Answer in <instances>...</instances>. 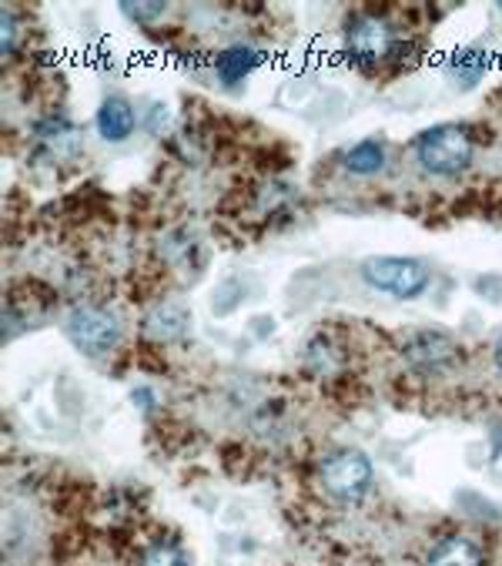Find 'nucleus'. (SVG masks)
<instances>
[{
  "instance_id": "12",
  "label": "nucleus",
  "mask_w": 502,
  "mask_h": 566,
  "mask_svg": "<svg viewBox=\"0 0 502 566\" xmlns=\"http://www.w3.org/2000/svg\"><path fill=\"white\" fill-rule=\"evenodd\" d=\"M142 566H188V556L178 546H155Z\"/></svg>"
},
{
  "instance_id": "1",
  "label": "nucleus",
  "mask_w": 502,
  "mask_h": 566,
  "mask_svg": "<svg viewBox=\"0 0 502 566\" xmlns=\"http://www.w3.org/2000/svg\"><path fill=\"white\" fill-rule=\"evenodd\" d=\"M416 158L432 175H456L472 161V138L456 125H436L419 135Z\"/></svg>"
},
{
  "instance_id": "13",
  "label": "nucleus",
  "mask_w": 502,
  "mask_h": 566,
  "mask_svg": "<svg viewBox=\"0 0 502 566\" xmlns=\"http://www.w3.org/2000/svg\"><path fill=\"white\" fill-rule=\"evenodd\" d=\"M124 14L135 21H155L165 14V4H158V0H151V4H124Z\"/></svg>"
},
{
  "instance_id": "7",
  "label": "nucleus",
  "mask_w": 502,
  "mask_h": 566,
  "mask_svg": "<svg viewBox=\"0 0 502 566\" xmlns=\"http://www.w3.org/2000/svg\"><path fill=\"white\" fill-rule=\"evenodd\" d=\"M97 132L104 142H124L135 132V111L124 97H107L97 111Z\"/></svg>"
},
{
  "instance_id": "5",
  "label": "nucleus",
  "mask_w": 502,
  "mask_h": 566,
  "mask_svg": "<svg viewBox=\"0 0 502 566\" xmlns=\"http://www.w3.org/2000/svg\"><path fill=\"white\" fill-rule=\"evenodd\" d=\"M345 44H348V54L355 61L375 64V61H383L393 51V31L379 18H358V21L348 24Z\"/></svg>"
},
{
  "instance_id": "8",
  "label": "nucleus",
  "mask_w": 502,
  "mask_h": 566,
  "mask_svg": "<svg viewBox=\"0 0 502 566\" xmlns=\"http://www.w3.org/2000/svg\"><path fill=\"white\" fill-rule=\"evenodd\" d=\"M429 566H482V553L466 536H449L429 553Z\"/></svg>"
},
{
  "instance_id": "4",
  "label": "nucleus",
  "mask_w": 502,
  "mask_h": 566,
  "mask_svg": "<svg viewBox=\"0 0 502 566\" xmlns=\"http://www.w3.org/2000/svg\"><path fill=\"white\" fill-rule=\"evenodd\" d=\"M67 335L71 343L87 353V356H104L117 346L121 338V325L114 315H107L104 308H74L67 318Z\"/></svg>"
},
{
  "instance_id": "10",
  "label": "nucleus",
  "mask_w": 502,
  "mask_h": 566,
  "mask_svg": "<svg viewBox=\"0 0 502 566\" xmlns=\"http://www.w3.org/2000/svg\"><path fill=\"white\" fill-rule=\"evenodd\" d=\"M185 325H188V315L178 308V305H161V308H155L151 315H148V322H145V332L151 335V338H178L181 332H185Z\"/></svg>"
},
{
  "instance_id": "14",
  "label": "nucleus",
  "mask_w": 502,
  "mask_h": 566,
  "mask_svg": "<svg viewBox=\"0 0 502 566\" xmlns=\"http://www.w3.org/2000/svg\"><path fill=\"white\" fill-rule=\"evenodd\" d=\"M14 14L11 11H0V48L11 51L14 48Z\"/></svg>"
},
{
  "instance_id": "3",
  "label": "nucleus",
  "mask_w": 502,
  "mask_h": 566,
  "mask_svg": "<svg viewBox=\"0 0 502 566\" xmlns=\"http://www.w3.org/2000/svg\"><path fill=\"white\" fill-rule=\"evenodd\" d=\"M372 483V463L358 449H338L322 463V486L335 500H358Z\"/></svg>"
},
{
  "instance_id": "6",
  "label": "nucleus",
  "mask_w": 502,
  "mask_h": 566,
  "mask_svg": "<svg viewBox=\"0 0 502 566\" xmlns=\"http://www.w3.org/2000/svg\"><path fill=\"white\" fill-rule=\"evenodd\" d=\"M452 356H456V343H452L449 335H442V332H422V335H416L412 343L406 346V359L412 366H422V369L442 366Z\"/></svg>"
},
{
  "instance_id": "9",
  "label": "nucleus",
  "mask_w": 502,
  "mask_h": 566,
  "mask_svg": "<svg viewBox=\"0 0 502 566\" xmlns=\"http://www.w3.org/2000/svg\"><path fill=\"white\" fill-rule=\"evenodd\" d=\"M255 64H259V51H255V48H244V44H234V48L221 51L218 61H215L218 77H221L224 84H238Z\"/></svg>"
},
{
  "instance_id": "15",
  "label": "nucleus",
  "mask_w": 502,
  "mask_h": 566,
  "mask_svg": "<svg viewBox=\"0 0 502 566\" xmlns=\"http://www.w3.org/2000/svg\"><path fill=\"white\" fill-rule=\"evenodd\" d=\"M495 366L502 369V338H499V343H495Z\"/></svg>"
},
{
  "instance_id": "2",
  "label": "nucleus",
  "mask_w": 502,
  "mask_h": 566,
  "mask_svg": "<svg viewBox=\"0 0 502 566\" xmlns=\"http://www.w3.org/2000/svg\"><path fill=\"white\" fill-rule=\"evenodd\" d=\"M362 279L379 289L389 292L396 298H416L426 292L429 285V269L416 259H396V255H383V259H368L362 265Z\"/></svg>"
},
{
  "instance_id": "11",
  "label": "nucleus",
  "mask_w": 502,
  "mask_h": 566,
  "mask_svg": "<svg viewBox=\"0 0 502 566\" xmlns=\"http://www.w3.org/2000/svg\"><path fill=\"white\" fill-rule=\"evenodd\" d=\"M386 165V148L379 142H358L348 155H345V168L352 175H375Z\"/></svg>"
}]
</instances>
